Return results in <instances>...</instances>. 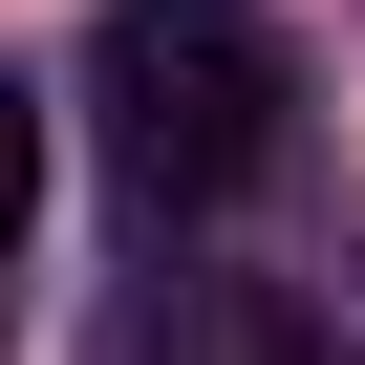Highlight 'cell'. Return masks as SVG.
Instances as JSON below:
<instances>
[{
  "mask_svg": "<svg viewBox=\"0 0 365 365\" xmlns=\"http://www.w3.org/2000/svg\"><path fill=\"white\" fill-rule=\"evenodd\" d=\"M86 108H108V172H129L150 215H215V194H258V172H279L301 65H279L258 0H129V22L86 43Z\"/></svg>",
  "mask_w": 365,
  "mask_h": 365,
  "instance_id": "cell-1",
  "label": "cell"
},
{
  "mask_svg": "<svg viewBox=\"0 0 365 365\" xmlns=\"http://www.w3.org/2000/svg\"><path fill=\"white\" fill-rule=\"evenodd\" d=\"M108 365H344V344H322V301H301V279H172Z\"/></svg>",
  "mask_w": 365,
  "mask_h": 365,
  "instance_id": "cell-2",
  "label": "cell"
}]
</instances>
